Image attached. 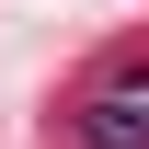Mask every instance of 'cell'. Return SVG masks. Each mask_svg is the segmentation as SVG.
<instances>
[{"instance_id": "cell-1", "label": "cell", "mask_w": 149, "mask_h": 149, "mask_svg": "<svg viewBox=\"0 0 149 149\" xmlns=\"http://www.w3.org/2000/svg\"><path fill=\"white\" fill-rule=\"evenodd\" d=\"M80 149H149V80H115L80 103Z\"/></svg>"}]
</instances>
